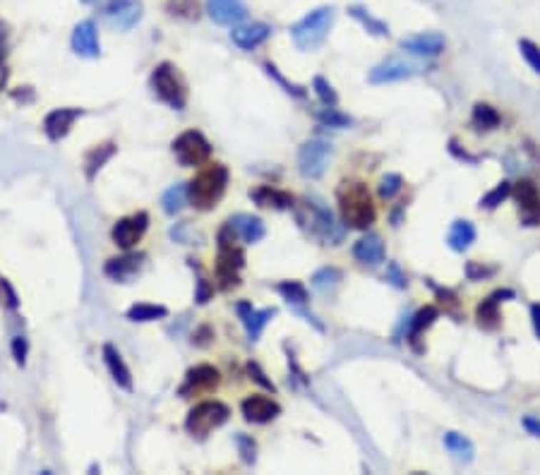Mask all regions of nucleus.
<instances>
[{"instance_id":"f257e3e1","label":"nucleus","mask_w":540,"mask_h":475,"mask_svg":"<svg viewBox=\"0 0 540 475\" xmlns=\"http://www.w3.org/2000/svg\"><path fill=\"white\" fill-rule=\"evenodd\" d=\"M226 188H228V168L223 163H207L188 183V200L193 202V207L209 211L221 202V197L226 195Z\"/></svg>"},{"instance_id":"f03ea898","label":"nucleus","mask_w":540,"mask_h":475,"mask_svg":"<svg viewBox=\"0 0 540 475\" xmlns=\"http://www.w3.org/2000/svg\"><path fill=\"white\" fill-rule=\"evenodd\" d=\"M337 200L346 226L365 230L375 223V204L363 183H341Z\"/></svg>"},{"instance_id":"7ed1b4c3","label":"nucleus","mask_w":540,"mask_h":475,"mask_svg":"<svg viewBox=\"0 0 540 475\" xmlns=\"http://www.w3.org/2000/svg\"><path fill=\"white\" fill-rule=\"evenodd\" d=\"M235 233L233 228L223 226L219 230V257H216V281H219V288L221 290H230L235 288L240 283V276L238 272L243 269V264H245V255H243V250L235 245Z\"/></svg>"},{"instance_id":"20e7f679","label":"nucleus","mask_w":540,"mask_h":475,"mask_svg":"<svg viewBox=\"0 0 540 475\" xmlns=\"http://www.w3.org/2000/svg\"><path fill=\"white\" fill-rule=\"evenodd\" d=\"M332 24H334V8H317L307 12L305 17L291 26V39L300 51H315L325 44Z\"/></svg>"},{"instance_id":"39448f33","label":"nucleus","mask_w":540,"mask_h":475,"mask_svg":"<svg viewBox=\"0 0 540 475\" xmlns=\"http://www.w3.org/2000/svg\"><path fill=\"white\" fill-rule=\"evenodd\" d=\"M149 87L159 101L175 111H183L188 103V87L173 63H159L149 77Z\"/></svg>"},{"instance_id":"423d86ee","label":"nucleus","mask_w":540,"mask_h":475,"mask_svg":"<svg viewBox=\"0 0 540 475\" xmlns=\"http://www.w3.org/2000/svg\"><path fill=\"white\" fill-rule=\"evenodd\" d=\"M230 418V408L221 401H202L197 404L185 418V430L197 437H204Z\"/></svg>"},{"instance_id":"0eeeda50","label":"nucleus","mask_w":540,"mask_h":475,"mask_svg":"<svg viewBox=\"0 0 540 475\" xmlns=\"http://www.w3.org/2000/svg\"><path fill=\"white\" fill-rule=\"evenodd\" d=\"M170 149H173V156L178 158V163L188 168L202 166V163H207L209 156H212V144H209V140L200 130H188L183 132V135H178L173 144H170Z\"/></svg>"},{"instance_id":"6e6552de","label":"nucleus","mask_w":540,"mask_h":475,"mask_svg":"<svg viewBox=\"0 0 540 475\" xmlns=\"http://www.w3.org/2000/svg\"><path fill=\"white\" fill-rule=\"evenodd\" d=\"M329 156H332V147L325 140H307L298 151V170L302 178H310V180H317V178L325 175Z\"/></svg>"},{"instance_id":"1a4fd4ad","label":"nucleus","mask_w":540,"mask_h":475,"mask_svg":"<svg viewBox=\"0 0 540 475\" xmlns=\"http://www.w3.org/2000/svg\"><path fill=\"white\" fill-rule=\"evenodd\" d=\"M219 382H221V372L214 365H195L193 369H188L185 382L178 389V394H180L183 399L212 394L219 389Z\"/></svg>"},{"instance_id":"9d476101","label":"nucleus","mask_w":540,"mask_h":475,"mask_svg":"<svg viewBox=\"0 0 540 475\" xmlns=\"http://www.w3.org/2000/svg\"><path fill=\"white\" fill-rule=\"evenodd\" d=\"M149 228V214L147 211H137L133 216L116 221V226L111 228V238L121 250H133L137 242L142 240L144 233Z\"/></svg>"},{"instance_id":"9b49d317","label":"nucleus","mask_w":540,"mask_h":475,"mask_svg":"<svg viewBox=\"0 0 540 475\" xmlns=\"http://www.w3.org/2000/svg\"><path fill=\"white\" fill-rule=\"evenodd\" d=\"M108 22L121 31H128L142 19V0H103Z\"/></svg>"},{"instance_id":"f8f14e48","label":"nucleus","mask_w":540,"mask_h":475,"mask_svg":"<svg viewBox=\"0 0 540 475\" xmlns=\"http://www.w3.org/2000/svg\"><path fill=\"white\" fill-rule=\"evenodd\" d=\"M514 197L519 202V214H521L524 226H538L540 223V195L538 188L531 180H521L514 188Z\"/></svg>"},{"instance_id":"ddd939ff","label":"nucleus","mask_w":540,"mask_h":475,"mask_svg":"<svg viewBox=\"0 0 540 475\" xmlns=\"http://www.w3.org/2000/svg\"><path fill=\"white\" fill-rule=\"evenodd\" d=\"M70 44H72V51H75L80 58H89V61H94V58L101 56L98 31H96V24L91 22V19H82V22L75 26Z\"/></svg>"},{"instance_id":"4468645a","label":"nucleus","mask_w":540,"mask_h":475,"mask_svg":"<svg viewBox=\"0 0 540 475\" xmlns=\"http://www.w3.org/2000/svg\"><path fill=\"white\" fill-rule=\"evenodd\" d=\"M240 411H243V418H245L248 422L265 425V422H272L276 415L281 413V406L276 404L274 399H269V396L253 394L240 404Z\"/></svg>"},{"instance_id":"2eb2a0df","label":"nucleus","mask_w":540,"mask_h":475,"mask_svg":"<svg viewBox=\"0 0 540 475\" xmlns=\"http://www.w3.org/2000/svg\"><path fill=\"white\" fill-rule=\"evenodd\" d=\"M207 15L221 26H238L248 17L243 0H207Z\"/></svg>"},{"instance_id":"dca6fc26","label":"nucleus","mask_w":540,"mask_h":475,"mask_svg":"<svg viewBox=\"0 0 540 475\" xmlns=\"http://www.w3.org/2000/svg\"><path fill=\"white\" fill-rule=\"evenodd\" d=\"M401 48L411 56H420V58H434L444 51V36L437 34V31H425V34H416L401 39Z\"/></svg>"},{"instance_id":"f3484780","label":"nucleus","mask_w":540,"mask_h":475,"mask_svg":"<svg viewBox=\"0 0 540 475\" xmlns=\"http://www.w3.org/2000/svg\"><path fill=\"white\" fill-rule=\"evenodd\" d=\"M272 36V26L265 22H253V24H238L230 31V41H233L243 51H253L262 46Z\"/></svg>"},{"instance_id":"a211bd4d","label":"nucleus","mask_w":540,"mask_h":475,"mask_svg":"<svg viewBox=\"0 0 540 475\" xmlns=\"http://www.w3.org/2000/svg\"><path fill=\"white\" fill-rule=\"evenodd\" d=\"M80 116H82V108H56V111H51V113L46 116V121H44L46 137H49L51 142L63 140Z\"/></svg>"},{"instance_id":"6ab92c4d","label":"nucleus","mask_w":540,"mask_h":475,"mask_svg":"<svg viewBox=\"0 0 540 475\" xmlns=\"http://www.w3.org/2000/svg\"><path fill=\"white\" fill-rule=\"evenodd\" d=\"M238 315L243 320V325L248 329L250 341H257L265 332V327L269 325V320L276 315V307H265V310H255L250 302H240L238 305Z\"/></svg>"},{"instance_id":"aec40b11","label":"nucleus","mask_w":540,"mask_h":475,"mask_svg":"<svg viewBox=\"0 0 540 475\" xmlns=\"http://www.w3.org/2000/svg\"><path fill=\"white\" fill-rule=\"evenodd\" d=\"M353 257L365 267H377L384 262V242L377 233H367L353 245Z\"/></svg>"},{"instance_id":"412c9836","label":"nucleus","mask_w":540,"mask_h":475,"mask_svg":"<svg viewBox=\"0 0 540 475\" xmlns=\"http://www.w3.org/2000/svg\"><path fill=\"white\" fill-rule=\"evenodd\" d=\"M226 223L235 230V233H238L240 240L250 242V245H253V242H260L267 233L265 221H262L260 216H253V214H235V216H230Z\"/></svg>"},{"instance_id":"4be33fe9","label":"nucleus","mask_w":540,"mask_h":475,"mask_svg":"<svg viewBox=\"0 0 540 475\" xmlns=\"http://www.w3.org/2000/svg\"><path fill=\"white\" fill-rule=\"evenodd\" d=\"M142 260L144 255H123V257H111L106 262V267H103V274L108 276V279L113 281H121V283H128L133 276L140 272L142 267Z\"/></svg>"},{"instance_id":"5701e85b","label":"nucleus","mask_w":540,"mask_h":475,"mask_svg":"<svg viewBox=\"0 0 540 475\" xmlns=\"http://www.w3.org/2000/svg\"><path fill=\"white\" fill-rule=\"evenodd\" d=\"M103 362H106L111 377H113V382L121 389H125V392H133V374H130L128 365H125L123 355L118 353L116 346H111V343H106L103 346Z\"/></svg>"},{"instance_id":"b1692460","label":"nucleus","mask_w":540,"mask_h":475,"mask_svg":"<svg viewBox=\"0 0 540 475\" xmlns=\"http://www.w3.org/2000/svg\"><path fill=\"white\" fill-rule=\"evenodd\" d=\"M413 75V68L401 61H387L372 68V72L367 75L372 84H389V82H399V79H406Z\"/></svg>"},{"instance_id":"393cba45","label":"nucleus","mask_w":540,"mask_h":475,"mask_svg":"<svg viewBox=\"0 0 540 475\" xmlns=\"http://www.w3.org/2000/svg\"><path fill=\"white\" fill-rule=\"evenodd\" d=\"M116 151H118V147L113 142H103L91 151H87V156H84V178H87L89 183L94 180L98 170L103 168V163H106L108 158H113Z\"/></svg>"},{"instance_id":"a878e982","label":"nucleus","mask_w":540,"mask_h":475,"mask_svg":"<svg viewBox=\"0 0 540 475\" xmlns=\"http://www.w3.org/2000/svg\"><path fill=\"white\" fill-rule=\"evenodd\" d=\"M511 290H499V293L490 295L487 300H483L476 310V317H478V325L483 329H495L499 325V298H511Z\"/></svg>"},{"instance_id":"bb28decb","label":"nucleus","mask_w":540,"mask_h":475,"mask_svg":"<svg viewBox=\"0 0 540 475\" xmlns=\"http://www.w3.org/2000/svg\"><path fill=\"white\" fill-rule=\"evenodd\" d=\"M473 240H476V228H473L471 221H454L449 233H447V242H449L452 250H457V252H464V250H469L473 245Z\"/></svg>"},{"instance_id":"cd10ccee","label":"nucleus","mask_w":540,"mask_h":475,"mask_svg":"<svg viewBox=\"0 0 540 475\" xmlns=\"http://www.w3.org/2000/svg\"><path fill=\"white\" fill-rule=\"evenodd\" d=\"M444 446L449 449V454L461 464H471L473 459H476V446H473V441L469 437H464V434L459 432H447L444 434Z\"/></svg>"},{"instance_id":"c85d7f7f","label":"nucleus","mask_w":540,"mask_h":475,"mask_svg":"<svg viewBox=\"0 0 540 475\" xmlns=\"http://www.w3.org/2000/svg\"><path fill=\"white\" fill-rule=\"evenodd\" d=\"M253 200L260 204V207H274V209H291L293 207V197L288 193H281V190L274 188H260L253 193Z\"/></svg>"},{"instance_id":"c756f323","label":"nucleus","mask_w":540,"mask_h":475,"mask_svg":"<svg viewBox=\"0 0 540 475\" xmlns=\"http://www.w3.org/2000/svg\"><path fill=\"white\" fill-rule=\"evenodd\" d=\"M168 315V310L163 305H151V302H137L125 312L130 322H154V320H163Z\"/></svg>"},{"instance_id":"7c9ffc66","label":"nucleus","mask_w":540,"mask_h":475,"mask_svg":"<svg viewBox=\"0 0 540 475\" xmlns=\"http://www.w3.org/2000/svg\"><path fill=\"white\" fill-rule=\"evenodd\" d=\"M185 202H188V185H173L161 197V207L168 216H175L178 211L185 207Z\"/></svg>"},{"instance_id":"2f4dec72","label":"nucleus","mask_w":540,"mask_h":475,"mask_svg":"<svg viewBox=\"0 0 540 475\" xmlns=\"http://www.w3.org/2000/svg\"><path fill=\"white\" fill-rule=\"evenodd\" d=\"M348 12H351V15L358 19V22L363 24L367 31H370V34H375V36H387V34H389V26L382 22V19L372 17L370 12H367L365 8H360V5H353V8H348Z\"/></svg>"},{"instance_id":"473e14b6","label":"nucleus","mask_w":540,"mask_h":475,"mask_svg":"<svg viewBox=\"0 0 540 475\" xmlns=\"http://www.w3.org/2000/svg\"><path fill=\"white\" fill-rule=\"evenodd\" d=\"M434 320H437V310H434V307H423V310H420V312H418L416 317H413V322H411V332H408V341L416 343L418 336L423 334Z\"/></svg>"},{"instance_id":"72a5a7b5","label":"nucleus","mask_w":540,"mask_h":475,"mask_svg":"<svg viewBox=\"0 0 540 475\" xmlns=\"http://www.w3.org/2000/svg\"><path fill=\"white\" fill-rule=\"evenodd\" d=\"M473 123H476L478 128H483V130H495L499 125V113L492 108V106L478 103L476 108H473Z\"/></svg>"},{"instance_id":"f704fd0d","label":"nucleus","mask_w":540,"mask_h":475,"mask_svg":"<svg viewBox=\"0 0 540 475\" xmlns=\"http://www.w3.org/2000/svg\"><path fill=\"white\" fill-rule=\"evenodd\" d=\"M166 10L173 17H183V19H197L200 15V3L197 0H168Z\"/></svg>"},{"instance_id":"c9c22d12","label":"nucleus","mask_w":540,"mask_h":475,"mask_svg":"<svg viewBox=\"0 0 540 475\" xmlns=\"http://www.w3.org/2000/svg\"><path fill=\"white\" fill-rule=\"evenodd\" d=\"M279 293L284 295V298H286L288 302H293V305H305V302H307V290H305V286H302V283H298V281H284V283H279Z\"/></svg>"},{"instance_id":"e433bc0d","label":"nucleus","mask_w":540,"mask_h":475,"mask_svg":"<svg viewBox=\"0 0 540 475\" xmlns=\"http://www.w3.org/2000/svg\"><path fill=\"white\" fill-rule=\"evenodd\" d=\"M509 193H511V183H506V180H502L497 185L492 193H487L483 200H480V207H485V209H495V207H499L506 197H509Z\"/></svg>"},{"instance_id":"4c0bfd02","label":"nucleus","mask_w":540,"mask_h":475,"mask_svg":"<svg viewBox=\"0 0 540 475\" xmlns=\"http://www.w3.org/2000/svg\"><path fill=\"white\" fill-rule=\"evenodd\" d=\"M312 87H315V94H317V98H320V101L325 103V106H337V103H339L337 91H334V87L327 82L325 77H315Z\"/></svg>"},{"instance_id":"58836bf2","label":"nucleus","mask_w":540,"mask_h":475,"mask_svg":"<svg viewBox=\"0 0 540 475\" xmlns=\"http://www.w3.org/2000/svg\"><path fill=\"white\" fill-rule=\"evenodd\" d=\"M401 185H404V180H401L399 173H387L379 180V197L382 200H392L394 195L401 193Z\"/></svg>"},{"instance_id":"ea45409f","label":"nucleus","mask_w":540,"mask_h":475,"mask_svg":"<svg viewBox=\"0 0 540 475\" xmlns=\"http://www.w3.org/2000/svg\"><path fill=\"white\" fill-rule=\"evenodd\" d=\"M317 118H320V123L329 125V128H348V125H351V118L344 116V113H339L334 106H327V111L317 113Z\"/></svg>"},{"instance_id":"a19ab883","label":"nucleus","mask_w":540,"mask_h":475,"mask_svg":"<svg viewBox=\"0 0 540 475\" xmlns=\"http://www.w3.org/2000/svg\"><path fill=\"white\" fill-rule=\"evenodd\" d=\"M519 51H521V56L526 58V63L540 75V46L529 41V39H521V41H519Z\"/></svg>"},{"instance_id":"79ce46f5","label":"nucleus","mask_w":540,"mask_h":475,"mask_svg":"<svg viewBox=\"0 0 540 475\" xmlns=\"http://www.w3.org/2000/svg\"><path fill=\"white\" fill-rule=\"evenodd\" d=\"M235 444L240 449V456L245 464H255V454H257V444L253 441V437H248V434H235Z\"/></svg>"},{"instance_id":"37998d69","label":"nucleus","mask_w":540,"mask_h":475,"mask_svg":"<svg viewBox=\"0 0 540 475\" xmlns=\"http://www.w3.org/2000/svg\"><path fill=\"white\" fill-rule=\"evenodd\" d=\"M341 279V272H339V269H320V272L317 274H315L312 276V283H315V288H322V290H325L327 286H334V283H337Z\"/></svg>"},{"instance_id":"c03bdc74","label":"nucleus","mask_w":540,"mask_h":475,"mask_svg":"<svg viewBox=\"0 0 540 475\" xmlns=\"http://www.w3.org/2000/svg\"><path fill=\"white\" fill-rule=\"evenodd\" d=\"M265 68H267V72H269V75H272V77L276 79V82H279L281 87H284V89L288 91V94H295V96H302V94H305V91H302V87H298V84H291V82H286V77H284V75H279V70H276L272 63H267Z\"/></svg>"},{"instance_id":"a18cd8bd","label":"nucleus","mask_w":540,"mask_h":475,"mask_svg":"<svg viewBox=\"0 0 540 475\" xmlns=\"http://www.w3.org/2000/svg\"><path fill=\"white\" fill-rule=\"evenodd\" d=\"M212 295H214V286L207 279H204V276H200V279H197V295H195L197 302H200V305H204V302L212 298Z\"/></svg>"},{"instance_id":"49530a36","label":"nucleus","mask_w":540,"mask_h":475,"mask_svg":"<svg viewBox=\"0 0 540 475\" xmlns=\"http://www.w3.org/2000/svg\"><path fill=\"white\" fill-rule=\"evenodd\" d=\"M12 355H15L17 365H24V360H27V339L24 336H15L12 339Z\"/></svg>"},{"instance_id":"de8ad7c7","label":"nucleus","mask_w":540,"mask_h":475,"mask_svg":"<svg viewBox=\"0 0 540 475\" xmlns=\"http://www.w3.org/2000/svg\"><path fill=\"white\" fill-rule=\"evenodd\" d=\"M387 281H392L394 283V286H397V288H406V276L404 274H401V269H399V264H389V272H387Z\"/></svg>"},{"instance_id":"09e8293b","label":"nucleus","mask_w":540,"mask_h":475,"mask_svg":"<svg viewBox=\"0 0 540 475\" xmlns=\"http://www.w3.org/2000/svg\"><path fill=\"white\" fill-rule=\"evenodd\" d=\"M248 372L253 374V377H255V382H260L262 387H267V389H272V392H274V384H272V382H269V379L265 377V372H262V369H260V365H257V362H250V365H248Z\"/></svg>"},{"instance_id":"8fccbe9b","label":"nucleus","mask_w":540,"mask_h":475,"mask_svg":"<svg viewBox=\"0 0 540 475\" xmlns=\"http://www.w3.org/2000/svg\"><path fill=\"white\" fill-rule=\"evenodd\" d=\"M524 427L533 434V437H540V420L538 418H531V415L529 418H524Z\"/></svg>"},{"instance_id":"3c124183","label":"nucleus","mask_w":540,"mask_h":475,"mask_svg":"<svg viewBox=\"0 0 540 475\" xmlns=\"http://www.w3.org/2000/svg\"><path fill=\"white\" fill-rule=\"evenodd\" d=\"M531 317H533V327H536V334L540 339V305H533L531 307Z\"/></svg>"}]
</instances>
